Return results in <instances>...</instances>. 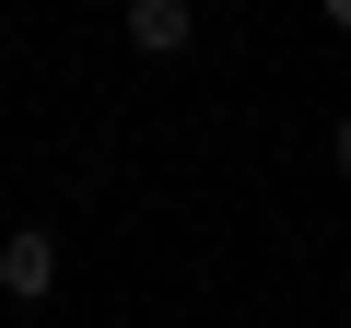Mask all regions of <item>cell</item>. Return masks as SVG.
I'll return each instance as SVG.
<instances>
[{
    "mask_svg": "<svg viewBox=\"0 0 351 328\" xmlns=\"http://www.w3.org/2000/svg\"><path fill=\"white\" fill-rule=\"evenodd\" d=\"M328 152H339V176H351V117H339V129H328Z\"/></svg>",
    "mask_w": 351,
    "mask_h": 328,
    "instance_id": "cell-4",
    "label": "cell"
},
{
    "mask_svg": "<svg viewBox=\"0 0 351 328\" xmlns=\"http://www.w3.org/2000/svg\"><path fill=\"white\" fill-rule=\"evenodd\" d=\"M117 36H129L141 59H188V47H199V0H129Z\"/></svg>",
    "mask_w": 351,
    "mask_h": 328,
    "instance_id": "cell-1",
    "label": "cell"
},
{
    "mask_svg": "<svg viewBox=\"0 0 351 328\" xmlns=\"http://www.w3.org/2000/svg\"><path fill=\"white\" fill-rule=\"evenodd\" d=\"M0 293H12V305H47V293H59V235H47V223L0 235Z\"/></svg>",
    "mask_w": 351,
    "mask_h": 328,
    "instance_id": "cell-2",
    "label": "cell"
},
{
    "mask_svg": "<svg viewBox=\"0 0 351 328\" xmlns=\"http://www.w3.org/2000/svg\"><path fill=\"white\" fill-rule=\"evenodd\" d=\"M316 12H328V36H351V0H316Z\"/></svg>",
    "mask_w": 351,
    "mask_h": 328,
    "instance_id": "cell-3",
    "label": "cell"
}]
</instances>
